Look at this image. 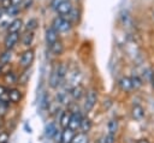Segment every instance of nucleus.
I'll list each match as a JSON object with an SVG mask.
<instances>
[{
	"label": "nucleus",
	"mask_w": 154,
	"mask_h": 143,
	"mask_svg": "<svg viewBox=\"0 0 154 143\" xmlns=\"http://www.w3.org/2000/svg\"><path fill=\"white\" fill-rule=\"evenodd\" d=\"M71 143H89V139H88V136L84 132H79V133L75 135Z\"/></svg>",
	"instance_id": "24"
},
{
	"label": "nucleus",
	"mask_w": 154,
	"mask_h": 143,
	"mask_svg": "<svg viewBox=\"0 0 154 143\" xmlns=\"http://www.w3.org/2000/svg\"><path fill=\"white\" fill-rule=\"evenodd\" d=\"M4 79H5V82H6V83H10V84H12V83H16V81H17V77H16V75H14L13 72L8 71V72H6V73H5V76H4Z\"/></svg>",
	"instance_id": "25"
},
{
	"label": "nucleus",
	"mask_w": 154,
	"mask_h": 143,
	"mask_svg": "<svg viewBox=\"0 0 154 143\" xmlns=\"http://www.w3.org/2000/svg\"><path fill=\"white\" fill-rule=\"evenodd\" d=\"M129 22H130V17H129V14H128V13H126V14H123V16H122V23H123L124 25H128Z\"/></svg>",
	"instance_id": "33"
},
{
	"label": "nucleus",
	"mask_w": 154,
	"mask_h": 143,
	"mask_svg": "<svg viewBox=\"0 0 154 143\" xmlns=\"http://www.w3.org/2000/svg\"><path fill=\"white\" fill-rule=\"evenodd\" d=\"M61 1H63V0H51V2H49V7H51V10H52V11H55V8L60 5Z\"/></svg>",
	"instance_id": "30"
},
{
	"label": "nucleus",
	"mask_w": 154,
	"mask_h": 143,
	"mask_svg": "<svg viewBox=\"0 0 154 143\" xmlns=\"http://www.w3.org/2000/svg\"><path fill=\"white\" fill-rule=\"evenodd\" d=\"M58 101L61 102V103H67V95H66V93H64V91L59 93L58 94Z\"/></svg>",
	"instance_id": "29"
},
{
	"label": "nucleus",
	"mask_w": 154,
	"mask_h": 143,
	"mask_svg": "<svg viewBox=\"0 0 154 143\" xmlns=\"http://www.w3.org/2000/svg\"><path fill=\"white\" fill-rule=\"evenodd\" d=\"M48 48H49V50H51L54 55H61L63 52H64V44H63V42H61L60 40L55 41V42H54L52 46H49Z\"/></svg>",
	"instance_id": "15"
},
{
	"label": "nucleus",
	"mask_w": 154,
	"mask_h": 143,
	"mask_svg": "<svg viewBox=\"0 0 154 143\" xmlns=\"http://www.w3.org/2000/svg\"><path fill=\"white\" fill-rule=\"evenodd\" d=\"M38 105H40V108H41L42 111H47V109H49L48 96H47L45 93L41 95V97H40V100H38Z\"/></svg>",
	"instance_id": "23"
},
{
	"label": "nucleus",
	"mask_w": 154,
	"mask_h": 143,
	"mask_svg": "<svg viewBox=\"0 0 154 143\" xmlns=\"http://www.w3.org/2000/svg\"><path fill=\"white\" fill-rule=\"evenodd\" d=\"M82 114L78 113V112H72L71 114V119H70V124H69V127L73 131H76L77 129H79V125H81V121H82Z\"/></svg>",
	"instance_id": "9"
},
{
	"label": "nucleus",
	"mask_w": 154,
	"mask_h": 143,
	"mask_svg": "<svg viewBox=\"0 0 154 143\" xmlns=\"http://www.w3.org/2000/svg\"><path fill=\"white\" fill-rule=\"evenodd\" d=\"M71 1H72V0H71Z\"/></svg>",
	"instance_id": "38"
},
{
	"label": "nucleus",
	"mask_w": 154,
	"mask_h": 143,
	"mask_svg": "<svg viewBox=\"0 0 154 143\" xmlns=\"http://www.w3.org/2000/svg\"><path fill=\"white\" fill-rule=\"evenodd\" d=\"M118 87L122 91H130L132 89V84H131V78L129 77H122L119 81H118Z\"/></svg>",
	"instance_id": "11"
},
{
	"label": "nucleus",
	"mask_w": 154,
	"mask_h": 143,
	"mask_svg": "<svg viewBox=\"0 0 154 143\" xmlns=\"http://www.w3.org/2000/svg\"><path fill=\"white\" fill-rule=\"evenodd\" d=\"M66 17H67V19H69V20H70L72 24L78 23L79 18H81V10L73 6V7H72V10L69 12V14H67Z\"/></svg>",
	"instance_id": "13"
},
{
	"label": "nucleus",
	"mask_w": 154,
	"mask_h": 143,
	"mask_svg": "<svg viewBox=\"0 0 154 143\" xmlns=\"http://www.w3.org/2000/svg\"><path fill=\"white\" fill-rule=\"evenodd\" d=\"M20 40V32H7V35L5 36L4 40V47L5 49H13L17 43Z\"/></svg>",
	"instance_id": "4"
},
{
	"label": "nucleus",
	"mask_w": 154,
	"mask_h": 143,
	"mask_svg": "<svg viewBox=\"0 0 154 143\" xmlns=\"http://www.w3.org/2000/svg\"><path fill=\"white\" fill-rule=\"evenodd\" d=\"M84 95V88L82 87V85H75L73 88H72V90H71V96H72V99H75V100H79L82 96Z\"/></svg>",
	"instance_id": "19"
},
{
	"label": "nucleus",
	"mask_w": 154,
	"mask_h": 143,
	"mask_svg": "<svg viewBox=\"0 0 154 143\" xmlns=\"http://www.w3.org/2000/svg\"><path fill=\"white\" fill-rule=\"evenodd\" d=\"M7 96H8V101H11L12 103H18L22 100V93L18 89H16V88L11 89L7 93Z\"/></svg>",
	"instance_id": "14"
},
{
	"label": "nucleus",
	"mask_w": 154,
	"mask_h": 143,
	"mask_svg": "<svg viewBox=\"0 0 154 143\" xmlns=\"http://www.w3.org/2000/svg\"><path fill=\"white\" fill-rule=\"evenodd\" d=\"M90 129H91V120H90L89 118L83 117V118H82V121H81V125H79L81 132L87 133L88 131H90Z\"/></svg>",
	"instance_id": "21"
},
{
	"label": "nucleus",
	"mask_w": 154,
	"mask_h": 143,
	"mask_svg": "<svg viewBox=\"0 0 154 143\" xmlns=\"http://www.w3.org/2000/svg\"><path fill=\"white\" fill-rule=\"evenodd\" d=\"M150 83H152V87H153V89H154V72L150 73Z\"/></svg>",
	"instance_id": "34"
},
{
	"label": "nucleus",
	"mask_w": 154,
	"mask_h": 143,
	"mask_svg": "<svg viewBox=\"0 0 154 143\" xmlns=\"http://www.w3.org/2000/svg\"><path fill=\"white\" fill-rule=\"evenodd\" d=\"M4 94H5V88H4L2 85H0V97H1Z\"/></svg>",
	"instance_id": "35"
},
{
	"label": "nucleus",
	"mask_w": 154,
	"mask_h": 143,
	"mask_svg": "<svg viewBox=\"0 0 154 143\" xmlns=\"http://www.w3.org/2000/svg\"><path fill=\"white\" fill-rule=\"evenodd\" d=\"M11 52H12L11 49H5V50L2 52V54L0 55V64H1V65H6V64L10 62L11 56H12V53H11Z\"/></svg>",
	"instance_id": "22"
},
{
	"label": "nucleus",
	"mask_w": 154,
	"mask_h": 143,
	"mask_svg": "<svg viewBox=\"0 0 154 143\" xmlns=\"http://www.w3.org/2000/svg\"><path fill=\"white\" fill-rule=\"evenodd\" d=\"M22 28H24V23H23L22 18L14 17V18L10 22V24H8V26H7V32H20Z\"/></svg>",
	"instance_id": "8"
},
{
	"label": "nucleus",
	"mask_w": 154,
	"mask_h": 143,
	"mask_svg": "<svg viewBox=\"0 0 154 143\" xmlns=\"http://www.w3.org/2000/svg\"><path fill=\"white\" fill-rule=\"evenodd\" d=\"M96 100H97V94L94 89L89 90L85 95V100H84V111L85 112H90L93 109V107L95 106L96 103Z\"/></svg>",
	"instance_id": "5"
},
{
	"label": "nucleus",
	"mask_w": 154,
	"mask_h": 143,
	"mask_svg": "<svg viewBox=\"0 0 154 143\" xmlns=\"http://www.w3.org/2000/svg\"><path fill=\"white\" fill-rule=\"evenodd\" d=\"M8 141V133L7 132H0V143H7Z\"/></svg>",
	"instance_id": "32"
},
{
	"label": "nucleus",
	"mask_w": 154,
	"mask_h": 143,
	"mask_svg": "<svg viewBox=\"0 0 154 143\" xmlns=\"http://www.w3.org/2000/svg\"><path fill=\"white\" fill-rule=\"evenodd\" d=\"M72 23L67 19L65 16H55L52 20V26L59 32V34H65L69 32L72 29Z\"/></svg>",
	"instance_id": "1"
},
{
	"label": "nucleus",
	"mask_w": 154,
	"mask_h": 143,
	"mask_svg": "<svg viewBox=\"0 0 154 143\" xmlns=\"http://www.w3.org/2000/svg\"><path fill=\"white\" fill-rule=\"evenodd\" d=\"M107 129H108V132L109 133H116L117 132V129H118V121L114 120V119L109 120L108 124H107Z\"/></svg>",
	"instance_id": "26"
},
{
	"label": "nucleus",
	"mask_w": 154,
	"mask_h": 143,
	"mask_svg": "<svg viewBox=\"0 0 154 143\" xmlns=\"http://www.w3.org/2000/svg\"><path fill=\"white\" fill-rule=\"evenodd\" d=\"M34 59H35V52H34V49H31V48H26V49L22 53V55H20L19 64H20L22 67H24V68H29V66L32 64Z\"/></svg>",
	"instance_id": "3"
},
{
	"label": "nucleus",
	"mask_w": 154,
	"mask_h": 143,
	"mask_svg": "<svg viewBox=\"0 0 154 143\" xmlns=\"http://www.w3.org/2000/svg\"><path fill=\"white\" fill-rule=\"evenodd\" d=\"M35 31H25L22 36H20V42L24 47L30 48V46L32 44L34 40H35Z\"/></svg>",
	"instance_id": "10"
},
{
	"label": "nucleus",
	"mask_w": 154,
	"mask_h": 143,
	"mask_svg": "<svg viewBox=\"0 0 154 143\" xmlns=\"http://www.w3.org/2000/svg\"><path fill=\"white\" fill-rule=\"evenodd\" d=\"M71 114H72V112H70V111H65V112H63V113H61L59 121H60V126H61L63 129L69 127L70 119H71Z\"/></svg>",
	"instance_id": "17"
},
{
	"label": "nucleus",
	"mask_w": 154,
	"mask_h": 143,
	"mask_svg": "<svg viewBox=\"0 0 154 143\" xmlns=\"http://www.w3.org/2000/svg\"><path fill=\"white\" fill-rule=\"evenodd\" d=\"M34 4V0H23L20 4V10H28Z\"/></svg>",
	"instance_id": "28"
},
{
	"label": "nucleus",
	"mask_w": 154,
	"mask_h": 143,
	"mask_svg": "<svg viewBox=\"0 0 154 143\" xmlns=\"http://www.w3.org/2000/svg\"><path fill=\"white\" fill-rule=\"evenodd\" d=\"M37 28H38V19L37 18H30L24 24V30L25 31H35Z\"/></svg>",
	"instance_id": "18"
},
{
	"label": "nucleus",
	"mask_w": 154,
	"mask_h": 143,
	"mask_svg": "<svg viewBox=\"0 0 154 143\" xmlns=\"http://www.w3.org/2000/svg\"><path fill=\"white\" fill-rule=\"evenodd\" d=\"M137 143H150L148 139H140V141H137Z\"/></svg>",
	"instance_id": "36"
},
{
	"label": "nucleus",
	"mask_w": 154,
	"mask_h": 143,
	"mask_svg": "<svg viewBox=\"0 0 154 143\" xmlns=\"http://www.w3.org/2000/svg\"><path fill=\"white\" fill-rule=\"evenodd\" d=\"M75 131L71 130L70 127H65L61 132V142L63 143H71L73 137H75Z\"/></svg>",
	"instance_id": "12"
},
{
	"label": "nucleus",
	"mask_w": 154,
	"mask_h": 143,
	"mask_svg": "<svg viewBox=\"0 0 154 143\" xmlns=\"http://www.w3.org/2000/svg\"><path fill=\"white\" fill-rule=\"evenodd\" d=\"M72 7H73V4H72V1L71 0H63L61 2H60V5L55 8V13L58 14V16H67L69 14V12L72 10Z\"/></svg>",
	"instance_id": "6"
},
{
	"label": "nucleus",
	"mask_w": 154,
	"mask_h": 143,
	"mask_svg": "<svg viewBox=\"0 0 154 143\" xmlns=\"http://www.w3.org/2000/svg\"><path fill=\"white\" fill-rule=\"evenodd\" d=\"M131 114H132L134 119H136V120H141V119H143V117H144V109H143L141 106L137 105V106H135V107L132 108Z\"/></svg>",
	"instance_id": "20"
},
{
	"label": "nucleus",
	"mask_w": 154,
	"mask_h": 143,
	"mask_svg": "<svg viewBox=\"0 0 154 143\" xmlns=\"http://www.w3.org/2000/svg\"><path fill=\"white\" fill-rule=\"evenodd\" d=\"M58 132V129H57V125L54 123H49L46 125L45 127V136L47 138H53Z\"/></svg>",
	"instance_id": "16"
},
{
	"label": "nucleus",
	"mask_w": 154,
	"mask_h": 143,
	"mask_svg": "<svg viewBox=\"0 0 154 143\" xmlns=\"http://www.w3.org/2000/svg\"><path fill=\"white\" fill-rule=\"evenodd\" d=\"M131 84H132V89H137L140 87H142V79L138 76H132L131 77Z\"/></svg>",
	"instance_id": "27"
},
{
	"label": "nucleus",
	"mask_w": 154,
	"mask_h": 143,
	"mask_svg": "<svg viewBox=\"0 0 154 143\" xmlns=\"http://www.w3.org/2000/svg\"><path fill=\"white\" fill-rule=\"evenodd\" d=\"M1 72H2V65L0 64V73H1Z\"/></svg>",
	"instance_id": "37"
},
{
	"label": "nucleus",
	"mask_w": 154,
	"mask_h": 143,
	"mask_svg": "<svg viewBox=\"0 0 154 143\" xmlns=\"http://www.w3.org/2000/svg\"><path fill=\"white\" fill-rule=\"evenodd\" d=\"M45 40H46V43H47V46L49 47V46H52L55 41H58L59 40V32L51 25V26H48L47 29H46V34H45Z\"/></svg>",
	"instance_id": "7"
},
{
	"label": "nucleus",
	"mask_w": 154,
	"mask_h": 143,
	"mask_svg": "<svg viewBox=\"0 0 154 143\" xmlns=\"http://www.w3.org/2000/svg\"><path fill=\"white\" fill-rule=\"evenodd\" d=\"M114 141H116L114 133H109L108 132V135L105 137V143H114Z\"/></svg>",
	"instance_id": "31"
},
{
	"label": "nucleus",
	"mask_w": 154,
	"mask_h": 143,
	"mask_svg": "<svg viewBox=\"0 0 154 143\" xmlns=\"http://www.w3.org/2000/svg\"><path fill=\"white\" fill-rule=\"evenodd\" d=\"M63 81H64V78H63V77L60 76V73H59L58 64H54L53 67H52V70H51V75H49V81H48L49 87H51L52 89H57V88L61 84Z\"/></svg>",
	"instance_id": "2"
}]
</instances>
